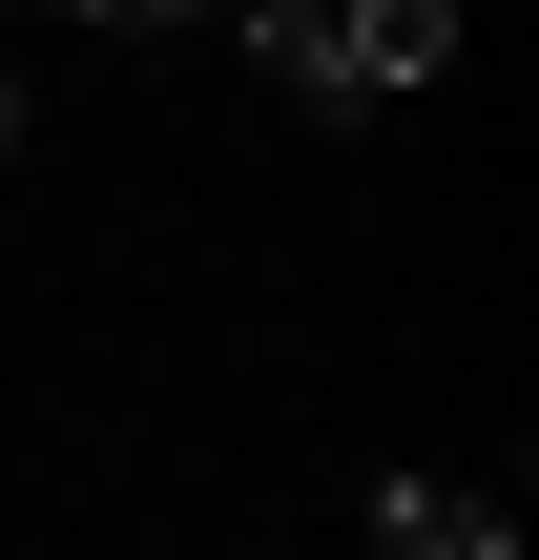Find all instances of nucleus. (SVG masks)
<instances>
[{
	"label": "nucleus",
	"mask_w": 539,
	"mask_h": 560,
	"mask_svg": "<svg viewBox=\"0 0 539 560\" xmlns=\"http://www.w3.org/2000/svg\"><path fill=\"white\" fill-rule=\"evenodd\" d=\"M0 145H21V83H0Z\"/></svg>",
	"instance_id": "4"
},
{
	"label": "nucleus",
	"mask_w": 539,
	"mask_h": 560,
	"mask_svg": "<svg viewBox=\"0 0 539 560\" xmlns=\"http://www.w3.org/2000/svg\"><path fill=\"white\" fill-rule=\"evenodd\" d=\"M62 21H208V0H62Z\"/></svg>",
	"instance_id": "3"
},
{
	"label": "nucleus",
	"mask_w": 539,
	"mask_h": 560,
	"mask_svg": "<svg viewBox=\"0 0 539 560\" xmlns=\"http://www.w3.org/2000/svg\"><path fill=\"white\" fill-rule=\"evenodd\" d=\"M249 62L291 104H415L457 62V0H249Z\"/></svg>",
	"instance_id": "1"
},
{
	"label": "nucleus",
	"mask_w": 539,
	"mask_h": 560,
	"mask_svg": "<svg viewBox=\"0 0 539 560\" xmlns=\"http://www.w3.org/2000/svg\"><path fill=\"white\" fill-rule=\"evenodd\" d=\"M353 520H374L395 560H519V499H478V478H374Z\"/></svg>",
	"instance_id": "2"
}]
</instances>
